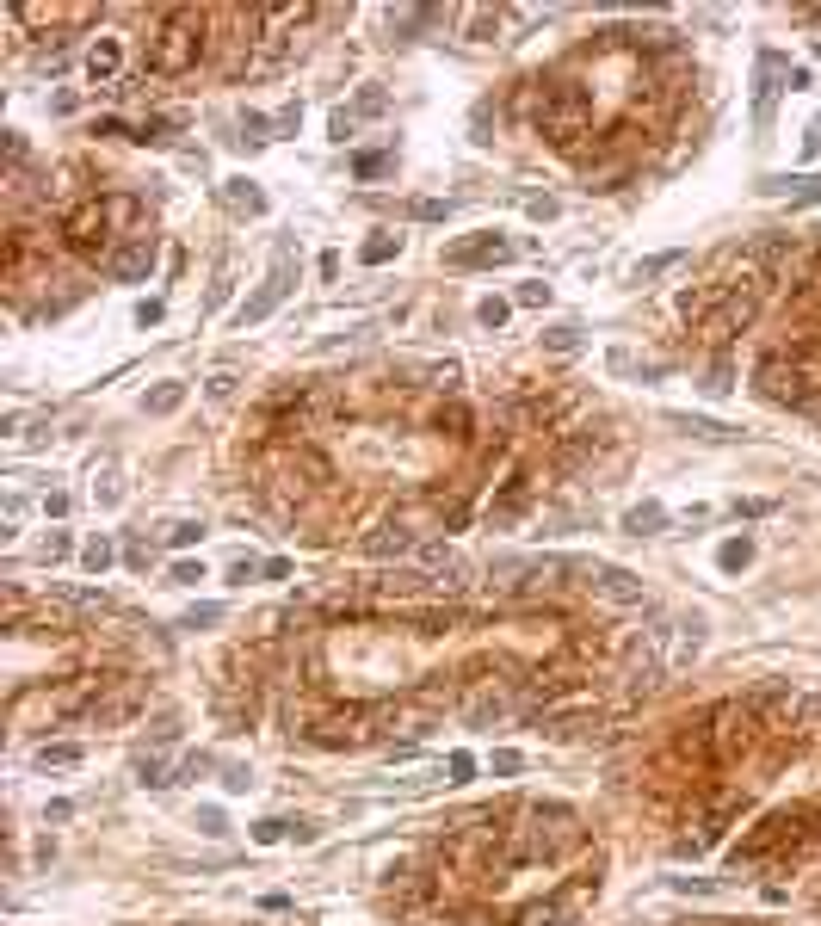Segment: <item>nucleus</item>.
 I'll use <instances>...</instances> for the list:
<instances>
[{"label": "nucleus", "instance_id": "4c0bfd02", "mask_svg": "<svg viewBox=\"0 0 821 926\" xmlns=\"http://www.w3.org/2000/svg\"><path fill=\"white\" fill-rule=\"evenodd\" d=\"M513 303H519V309H544V303H550V284H538V278H531V284H519V291H513Z\"/></svg>", "mask_w": 821, "mask_h": 926}, {"label": "nucleus", "instance_id": "6e6d98bb", "mask_svg": "<svg viewBox=\"0 0 821 926\" xmlns=\"http://www.w3.org/2000/svg\"><path fill=\"white\" fill-rule=\"evenodd\" d=\"M519 766H525V760H519V754H513V747H501V754H494V772H501V778H513V772H519Z\"/></svg>", "mask_w": 821, "mask_h": 926}, {"label": "nucleus", "instance_id": "a211bd4d", "mask_svg": "<svg viewBox=\"0 0 821 926\" xmlns=\"http://www.w3.org/2000/svg\"><path fill=\"white\" fill-rule=\"evenodd\" d=\"M470 426H476V414L463 402H439L433 408V433H445V439H470Z\"/></svg>", "mask_w": 821, "mask_h": 926}, {"label": "nucleus", "instance_id": "6ab92c4d", "mask_svg": "<svg viewBox=\"0 0 821 926\" xmlns=\"http://www.w3.org/2000/svg\"><path fill=\"white\" fill-rule=\"evenodd\" d=\"M223 204L235 210V217H266V192H254L247 180H229L223 186Z\"/></svg>", "mask_w": 821, "mask_h": 926}, {"label": "nucleus", "instance_id": "2eb2a0df", "mask_svg": "<svg viewBox=\"0 0 821 926\" xmlns=\"http://www.w3.org/2000/svg\"><path fill=\"white\" fill-rule=\"evenodd\" d=\"M507 710H513V698H507V692H482V698L463 704V723H470V729H494V723L507 717Z\"/></svg>", "mask_w": 821, "mask_h": 926}, {"label": "nucleus", "instance_id": "c9c22d12", "mask_svg": "<svg viewBox=\"0 0 821 926\" xmlns=\"http://www.w3.org/2000/svg\"><path fill=\"white\" fill-rule=\"evenodd\" d=\"M136 778H142V785H173V778H167V760H161V754H142V760H136Z\"/></svg>", "mask_w": 821, "mask_h": 926}, {"label": "nucleus", "instance_id": "f3484780", "mask_svg": "<svg viewBox=\"0 0 821 926\" xmlns=\"http://www.w3.org/2000/svg\"><path fill=\"white\" fill-rule=\"evenodd\" d=\"M624 531H630V538H661V531H667V507H661V501L630 507V513H624Z\"/></svg>", "mask_w": 821, "mask_h": 926}, {"label": "nucleus", "instance_id": "58836bf2", "mask_svg": "<svg viewBox=\"0 0 821 926\" xmlns=\"http://www.w3.org/2000/svg\"><path fill=\"white\" fill-rule=\"evenodd\" d=\"M328 136H334V142H352V136H359V118H352L346 105H340V112L328 118Z\"/></svg>", "mask_w": 821, "mask_h": 926}, {"label": "nucleus", "instance_id": "9b49d317", "mask_svg": "<svg viewBox=\"0 0 821 926\" xmlns=\"http://www.w3.org/2000/svg\"><path fill=\"white\" fill-rule=\"evenodd\" d=\"M581 587L593 599H605V605H642V581L630 575V568H618V562H593Z\"/></svg>", "mask_w": 821, "mask_h": 926}, {"label": "nucleus", "instance_id": "2f4dec72", "mask_svg": "<svg viewBox=\"0 0 821 926\" xmlns=\"http://www.w3.org/2000/svg\"><path fill=\"white\" fill-rule=\"evenodd\" d=\"M784 717H791L797 729H809V723L821 717V686H815V692H803V698H791V710H784Z\"/></svg>", "mask_w": 821, "mask_h": 926}, {"label": "nucleus", "instance_id": "1a4fd4ad", "mask_svg": "<svg viewBox=\"0 0 821 926\" xmlns=\"http://www.w3.org/2000/svg\"><path fill=\"white\" fill-rule=\"evenodd\" d=\"M359 556H371V562H414L420 556V538H414L402 519H383V525H371L365 538H359Z\"/></svg>", "mask_w": 821, "mask_h": 926}, {"label": "nucleus", "instance_id": "393cba45", "mask_svg": "<svg viewBox=\"0 0 821 926\" xmlns=\"http://www.w3.org/2000/svg\"><path fill=\"white\" fill-rule=\"evenodd\" d=\"M38 766H44V772H50V766H56V772H62V766H81V741H44V747H38Z\"/></svg>", "mask_w": 821, "mask_h": 926}, {"label": "nucleus", "instance_id": "f704fd0d", "mask_svg": "<svg viewBox=\"0 0 821 926\" xmlns=\"http://www.w3.org/2000/svg\"><path fill=\"white\" fill-rule=\"evenodd\" d=\"M352 173H359V180H383V173H389V155H383V149H365L359 161H352Z\"/></svg>", "mask_w": 821, "mask_h": 926}, {"label": "nucleus", "instance_id": "39448f33", "mask_svg": "<svg viewBox=\"0 0 821 926\" xmlns=\"http://www.w3.org/2000/svg\"><path fill=\"white\" fill-rule=\"evenodd\" d=\"M284 297H291V247H278V260H272V278H266L260 291L247 297L241 309H235V328H260V322H266V315H272Z\"/></svg>", "mask_w": 821, "mask_h": 926}, {"label": "nucleus", "instance_id": "864d4df0", "mask_svg": "<svg viewBox=\"0 0 821 926\" xmlns=\"http://www.w3.org/2000/svg\"><path fill=\"white\" fill-rule=\"evenodd\" d=\"M673 889H686V896H717V883H704V877H673Z\"/></svg>", "mask_w": 821, "mask_h": 926}, {"label": "nucleus", "instance_id": "49530a36", "mask_svg": "<svg viewBox=\"0 0 821 926\" xmlns=\"http://www.w3.org/2000/svg\"><path fill=\"white\" fill-rule=\"evenodd\" d=\"M284 834H291V822H278V815H266V822L254 828V840H260V846H272V840H284Z\"/></svg>", "mask_w": 821, "mask_h": 926}, {"label": "nucleus", "instance_id": "cd10ccee", "mask_svg": "<svg viewBox=\"0 0 821 926\" xmlns=\"http://www.w3.org/2000/svg\"><path fill=\"white\" fill-rule=\"evenodd\" d=\"M445 13L439 7H408V13H389V31H402V38H408V31H420V25H439Z\"/></svg>", "mask_w": 821, "mask_h": 926}, {"label": "nucleus", "instance_id": "4d7b16f0", "mask_svg": "<svg viewBox=\"0 0 821 926\" xmlns=\"http://www.w3.org/2000/svg\"><path fill=\"white\" fill-rule=\"evenodd\" d=\"M124 562H130V568H149V544L130 538V544H124Z\"/></svg>", "mask_w": 821, "mask_h": 926}, {"label": "nucleus", "instance_id": "c756f323", "mask_svg": "<svg viewBox=\"0 0 821 926\" xmlns=\"http://www.w3.org/2000/svg\"><path fill=\"white\" fill-rule=\"evenodd\" d=\"M544 346H550V352H562V359H575V352H581V328L556 322V328H544Z\"/></svg>", "mask_w": 821, "mask_h": 926}, {"label": "nucleus", "instance_id": "bb28decb", "mask_svg": "<svg viewBox=\"0 0 821 926\" xmlns=\"http://www.w3.org/2000/svg\"><path fill=\"white\" fill-rule=\"evenodd\" d=\"M710 396H729L735 389V365H729V352H710V377H704Z\"/></svg>", "mask_w": 821, "mask_h": 926}, {"label": "nucleus", "instance_id": "f03ea898", "mask_svg": "<svg viewBox=\"0 0 821 926\" xmlns=\"http://www.w3.org/2000/svg\"><path fill=\"white\" fill-rule=\"evenodd\" d=\"M754 396L772 408H791V414H821V377L809 365H797L784 346H772L754 365Z\"/></svg>", "mask_w": 821, "mask_h": 926}, {"label": "nucleus", "instance_id": "8fccbe9b", "mask_svg": "<svg viewBox=\"0 0 821 926\" xmlns=\"http://www.w3.org/2000/svg\"><path fill=\"white\" fill-rule=\"evenodd\" d=\"M260 568H266V562H254V556H241V562L229 568V581H235V587H247V581H254V575H260Z\"/></svg>", "mask_w": 821, "mask_h": 926}, {"label": "nucleus", "instance_id": "5fc2aeb1", "mask_svg": "<svg viewBox=\"0 0 821 926\" xmlns=\"http://www.w3.org/2000/svg\"><path fill=\"white\" fill-rule=\"evenodd\" d=\"M173 581H180V587H198L204 568H198V562H173Z\"/></svg>", "mask_w": 821, "mask_h": 926}, {"label": "nucleus", "instance_id": "79ce46f5", "mask_svg": "<svg viewBox=\"0 0 821 926\" xmlns=\"http://www.w3.org/2000/svg\"><path fill=\"white\" fill-rule=\"evenodd\" d=\"M210 624H223V605H192L186 612V630H210Z\"/></svg>", "mask_w": 821, "mask_h": 926}, {"label": "nucleus", "instance_id": "4468645a", "mask_svg": "<svg viewBox=\"0 0 821 926\" xmlns=\"http://www.w3.org/2000/svg\"><path fill=\"white\" fill-rule=\"evenodd\" d=\"M87 75H93L99 87H118V75H124V44H118V38H93V50H87Z\"/></svg>", "mask_w": 821, "mask_h": 926}, {"label": "nucleus", "instance_id": "473e14b6", "mask_svg": "<svg viewBox=\"0 0 821 926\" xmlns=\"http://www.w3.org/2000/svg\"><path fill=\"white\" fill-rule=\"evenodd\" d=\"M383 112H389V93L383 87H365L359 105H352V118H383Z\"/></svg>", "mask_w": 821, "mask_h": 926}, {"label": "nucleus", "instance_id": "a19ab883", "mask_svg": "<svg viewBox=\"0 0 821 926\" xmlns=\"http://www.w3.org/2000/svg\"><path fill=\"white\" fill-rule=\"evenodd\" d=\"M266 130H272V124H266L260 112H247V118H241V142H247V149H260V142H266Z\"/></svg>", "mask_w": 821, "mask_h": 926}, {"label": "nucleus", "instance_id": "b1692460", "mask_svg": "<svg viewBox=\"0 0 821 926\" xmlns=\"http://www.w3.org/2000/svg\"><path fill=\"white\" fill-rule=\"evenodd\" d=\"M142 408H149V414H180V408H186V383H161V389H149V396H142Z\"/></svg>", "mask_w": 821, "mask_h": 926}, {"label": "nucleus", "instance_id": "f257e3e1", "mask_svg": "<svg viewBox=\"0 0 821 926\" xmlns=\"http://www.w3.org/2000/svg\"><path fill=\"white\" fill-rule=\"evenodd\" d=\"M204 31H210V13H192V7L161 13L155 38H149V75H161V81L192 75L198 56H204Z\"/></svg>", "mask_w": 821, "mask_h": 926}, {"label": "nucleus", "instance_id": "5701e85b", "mask_svg": "<svg viewBox=\"0 0 821 926\" xmlns=\"http://www.w3.org/2000/svg\"><path fill=\"white\" fill-rule=\"evenodd\" d=\"M747 562H754V538H747V531H741V538H729V544L717 550V568H723V575H741Z\"/></svg>", "mask_w": 821, "mask_h": 926}, {"label": "nucleus", "instance_id": "c03bdc74", "mask_svg": "<svg viewBox=\"0 0 821 926\" xmlns=\"http://www.w3.org/2000/svg\"><path fill=\"white\" fill-rule=\"evenodd\" d=\"M507 309H513V303H501V297H488V303L476 309V322H482V328H501V322H507Z\"/></svg>", "mask_w": 821, "mask_h": 926}, {"label": "nucleus", "instance_id": "4be33fe9", "mask_svg": "<svg viewBox=\"0 0 821 926\" xmlns=\"http://www.w3.org/2000/svg\"><path fill=\"white\" fill-rule=\"evenodd\" d=\"M673 426H680V433H692V439H704V445H723V439H729V426L704 420V414H673Z\"/></svg>", "mask_w": 821, "mask_h": 926}, {"label": "nucleus", "instance_id": "13d9d810", "mask_svg": "<svg viewBox=\"0 0 821 926\" xmlns=\"http://www.w3.org/2000/svg\"><path fill=\"white\" fill-rule=\"evenodd\" d=\"M735 513H741V519H766V513H772V501H735Z\"/></svg>", "mask_w": 821, "mask_h": 926}, {"label": "nucleus", "instance_id": "dca6fc26", "mask_svg": "<svg viewBox=\"0 0 821 926\" xmlns=\"http://www.w3.org/2000/svg\"><path fill=\"white\" fill-rule=\"evenodd\" d=\"M291 470L309 482V488H321V482H334V463H328V451H315V445H297L291 451Z\"/></svg>", "mask_w": 821, "mask_h": 926}, {"label": "nucleus", "instance_id": "ea45409f", "mask_svg": "<svg viewBox=\"0 0 821 926\" xmlns=\"http://www.w3.org/2000/svg\"><path fill=\"white\" fill-rule=\"evenodd\" d=\"M445 772H451L445 785H470V778H476V760H470V754H451V760H445Z\"/></svg>", "mask_w": 821, "mask_h": 926}, {"label": "nucleus", "instance_id": "37998d69", "mask_svg": "<svg viewBox=\"0 0 821 926\" xmlns=\"http://www.w3.org/2000/svg\"><path fill=\"white\" fill-rule=\"evenodd\" d=\"M414 217H420V223H445V217H451V204H445V198H420V204H414Z\"/></svg>", "mask_w": 821, "mask_h": 926}, {"label": "nucleus", "instance_id": "f8f14e48", "mask_svg": "<svg viewBox=\"0 0 821 926\" xmlns=\"http://www.w3.org/2000/svg\"><path fill=\"white\" fill-rule=\"evenodd\" d=\"M420 575H433V587L439 593H457L463 587V575H470V568H463V556L451 550V544H420Z\"/></svg>", "mask_w": 821, "mask_h": 926}, {"label": "nucleus", "instance_id": "a878e982", "mask_svg": "<svg viewBox=\"0 0 821 926\" xmlns=\"http://www.w3.org/2000/svg\"><path fill=\"white\" fill-rule=\"evenodd\" d=\"M396 254H402V235H371V241L359 247V260H365V266H389Z\"/></svg>", "mask_w": 821, "mask_h": 926}, {"label": "nucleus", "instance_id": "9d476101", "mask_svg": "<svg viewBox=\"0 0 821 926\" xmlns=\"http://www.w3.org/2000/svg\"><path fill=\"white\" fill-rule=\"evenodd\" d=\"M513 260V241H501V235H470V241H457V247H445V266L451 272H476V266H507Z\"/></svg>", "mask_w": 821, "mask_h": 926}, {"label": "nucleus", "instance_id": "c85d7f7f", "mask_svg": "<svg viewBox=\"0 0 821 926\" xmlns=\"http://www.w3.org/2000/svg\"><path fill=\"white\" fill-rule=\"evenodd\" d=\"M463 31L482 44V38H494V31H501V13H494V7H470V13H463Z\"/></svg>", "mask_w": 821, "mask_h": 926}, {"label": "nucleus", "instance_id": "20e7f679", "mask_svg": "<svg viewBox=\"0 0 821 926\" xmlns=\"http://www.w3.org/2000/svg\"><path fill=\"white\" fill-rule=\"evenodd\" d=\"M62 241L75 247V254H112V217H105V204H75L62 217Z\"/></svg>", "mask_w": 821, "mask_h": 926}, {"label": "nucleus", "instance_id": "7ed1b4c3", "mask_svg": "<svg viewBox=\"0 0 821 926\" xmlns=\"http://www.w3.org/2000/svg\"><path fill=\"white\" fill-rule=\"evenodd\" d=\"M587 124H593V99H587L575 81L544 87V99H538V130L556 142V149H575V142L587 136Z\"/></svg>", "mask_w": 821, "mask_h": 926}, {"label": "nucleus", "instance_id": "aec40b11", "mask_svg": "<svg viewBox=\"0 0 821 926\" xmlns=\"http://www.w3.org/2000/svg\"><path fill=\"white\" fill-rule=\"evenodd\" d=\"M766 192L791 204H821V173H809V180H766Z\"/></svg>", "mask_w": 821, "mask_h": 926}, {"label": "nucleus", "instance_id": "603ef678", "mask_svg": "<svg viewBox=\"0 0 821 926\" xmlns=\"http://www.w3.org/2000/svg\"><path fill=\"white\" fill-rule=\"evenodd\" d=\"M247 785H254V772H247V766H223V791H247Z\"/></svg>", "mask_w": 821, "mask_h": 926}, {"label": "nucleus", "instance_id": "3c124183", "mask_svg": "<svg viewBox=\"0 0 821 926\" xmlns=\"http://www.w3.org/2000/svg\"><path fill=\"white\" fill-rule=\"evenodd\" d=\"M210 766H217V760H210V754H186V766H180V785H186V778H204Z\"/></svg>", "mask_w": 821, "mask_h": 926}, {"label": "nucleus", "instance_id": "6e6552de", "mask_svg": "<svg viewBox=\"0 0 821 926\" xmlns=\"http://www.w3.org/2000/svg\"><path fill=\"white\" fill-rule=\"evenodd\" d=\"M587 889H599V877H581L575 889H556L550 902H525V908L513 914V926H568V920L581 914V896H587Z\"/></svg>", "mask_w": 821, "mask_h": 926}, {"label": "nucleus", "instance_id": "de8ad7c7", "mask_svg": "<svg viewBox=\"0 0 821 926\" xmlns=\"http://www.w3.org/2000/svg\"><path fill=\"white\" fill-rule=\"evenodd\" d=\"M198 834H210V840H217V834H229V822H223V809H198Z\"/></svg>", "mask_w": 821, "mask_h": 926}, {"label": "nucleus", "instance_id": "a18cd8bd", "mask_svg": "<svg viewBox=\"0 0 821 926\" xmlns=\"http://www.w3.org/2000/svg\"><path fill=\"white\" fill-rule=\"evenodd\" d=\"M198 531H204V525L180 519V525H167V544H173V550H186V544H198Z\"/></svg>", "mask_w": 821, "mask_h": 926}, {"label": "nucleus", "instance_id": "412c9836", "mask_svg": "<svg viewBox=\"0 0 821 926\" xmlns=\"http://www.w3.org/2000/svg\"><path fill=\"white\" fill-rule=\"evenodd\" d=\"M105 204V217H112V229H136L142 223V198L136 192H112V198H99Z\"/></svg>", "mask_w": 821, "mask_h": 926}, {"label": "nucleus", "instance_id": "423d86ee", "mask_svg": "<svg viewBox=\"0 0 821 926\" xmlns=\"http://www.w3.org/2000/svg\"><path fill=\"white\" fill-rule=\"evenodd\" d=\"M155 260H161L155 235H130V241H118L112 254L99 260V272H105V278H118V284H142V278L155 272Z\"/></svg>", "mask_w": 821, "mask_h": 926}, {"label": "nucleus", "instance_id": "09e8293b", "mask_svg": "<svg viewBox=\"0 0 821 926\" xmlns=\"http://www.w3.org/2000/svg\"><path fill=\"white\" fill-rule=\"evenodd\" d=\"M235 383H241L235 371H217V377H210L204 389H210V396H217V402H229V396H235Z\"/></svg>", "mask_w": 821, "mask_h": 926}, {"label": "nucleus", "instance_id": "72a5a7b5", "mask_svg": "<svg viewBox=\"0 0 821 926\" xmlns=\"http://www.w3.org/2000/svg\"><path fill=\"white\" fill-rule=\"evenodd\" d=\"M112 556H118V550H112V538H93V544L81 550V562L93 568V575H105V568H112Z\"/></svg>", "mask_w": 821, "mask_h": 926}, {"label": "nucleus", "instance_id": "ddd939ff", "mask_svg": "<svg viewBox=\"0 0 821 926\" xmlns=\"http://www.w3.org/2000/svg\"><path fill=\"white\" fill-rule=\"evenodd\" d=\"M661 643H667V667H686V661L704 649V618L692 612V618H673V624H661Z\"/></svg>", "mask_w": 821, "mask_h": 926}, {"label": "nucleus", "instance_id": "e433bc0d", "mask_svg": "<svg viewBox=\"0 0 821 926\" xmlns=\"http://www.w3.org/2000/svg\"><path fill=\"white\" fill-rule=\"evenodd\" d=\"M38 556H44V562H68V556H75V544H68V531H50V538L38 544Z\"/></svg>", "mask_w": 821, "mask_h": 926}, {"label": "nucleus", "instance_id": "0eeeda50", "mask_svg": "<svg viewBox=\"0 0 821 926\" xmlns=\"http://www.w3.org/2000/svg\"><path fill=\"white\" fill-rule=\"evenodd\" d=\"M531 507H538V482L519 470V476H507L501 488H494V501L482 507V519H488V531H507V525H519Z\"/></svg>", "mask_w": 821, "mask_h": 926}, {"label": "nucleus", "instance_id": "7c9ffc66", "mask_svg": "<svg viewBox=\"0 0 821 926\" xmlns=\"http://www.w3.org/2000/svg\"><path fill=\"white\" fill-rule=\"evenodd\" d=\"M686 254H680V247H667V254H649V260H642L636 266V284H649V278H661V272H673V266H680Z\"/></svg>", "mask_w": 821, "mask_h": 926}]
</instances>
